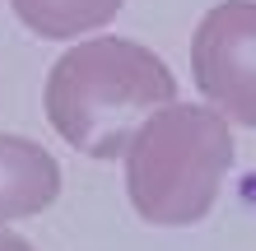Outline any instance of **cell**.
Listing matches in <instances>:
<instances>
[{
    "instance_id": "277c9868",
    "label": "cell",
    "mask_w": 256,
    "mask_h": 251,
    "mask_svg": "<svg viewBox=\"0 0 256 251\" xmlns=\"http://www.w3.org/2000/svg\"><path fill=\"white\" fill-rule=\"evenodd\" d=\"M56 196H61L56 158L24 135H0V224L42 214Z\"/></svg>"
},
{
    "instance_id": "8992f818",
    "label": "cell",
    "mask_w": 256,
    "mask_h": 251,
    "mask_svg": "<svg viewBox=\"0 0 256 251\" xmlns=\"http://www.w3.org/2000/svg\"><path fill=\"white\" fill-rule=\"evenodd\" d=\"M0 251H38V247L24 242V238H14V233H0Z\"/></svg>"
},
{
    "instance_id": "7a4b0ae2",
    "label": "cell",
    "mask_w": 256,
    "mask_h": 251,
    "mask_svg": "<svg viewBox=\"0 0 256 251\" xmlns=\"http://www.w3.org/2000/svg\"><path fill=\"white\" fill-rule=\"evenodd\" d=\"M233 168L228 121L200 102H172L126 149V196L163 228L200 224Z\"/></svg>"
},
{
    "instance_id": "5b68a950",
    "label": "cell",
    "mask_w": 256,
    "mask_h": 251,
    "mask_svg": "<svg viewBox=\"0 0 256 251\" xmlns=\"http://www.w3.org/2000/svg\"><path fill=\"white\" fill-rule=\"evenodd\" d=\"M10 5L38 37H80L112 23L122 0H10Z\"/></svg>"
},
{
    "instance_id": "3957f363",
    "label": "cell",
    "mask_w": 256,
    "mask_h": 251,
    "mask_svg": "<svg viewBox=\"0 0 256 251\" xmlns=\"http://www.w3.org/2000/svg\"><path fill=\"white\" fill-rule=\"evenodd\" d=\"M200 98L238 126H256V0H224L191 33Z\"/></svg>"
},
{
    "instance_id": "6da1fadb",
    "label": "cell",
    "mask_w": 256,
    "mask_h": 251,
    "mask_svg": "<svg viewBox=\"0 0 256 251\" xmlns=\"http://www.w3.org/2000/svg\"><path fill=\"white\" fill-rule=\"evenodd\" d=\"M47 121L88 158H122L130 140L177 102V79L149 47L126 37H88L47 75Z\"/></svg>"
}]
</instances>
